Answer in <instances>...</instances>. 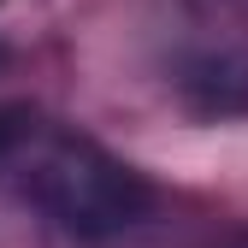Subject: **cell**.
<instances>
[{"label": "cell", "instance_id": "cell-1", "mask_svg": "<svg viewBox=\"0 0 248 248\" xmlns=\"http://www.w3.org/2000/svg\"><path fill=\"white\" fill-rule=\"evenodd\" d=\"M0 171H18L24 195L77 242H107L118 231L142 225L154 207V189L142 171L112 160L101 142L47 130V124H36Z\"/></svg>", "mask_w": 248, "mask_h": 248}, {"label": "cell", "instance_id": "cell-2", "mask_svg": "<svg viewBox=\"0 0 248 248\" xmlns=\"http://www.w3.org/2000/svg\"><path fill=\"white\" fill-rule=\"evenodd\" d=\"M183 95L201 112H242L248 107V65L231 53H207L183 71Z\"/></svg>", "mask_w": 248, "mask_h": 248}, {"label": "cell", "instance_id": "cell-3", "mask_svg": "<svg viewBox=\"0 0 248 248\" xmlns=\"http://www.w3.org/2000/svg\"><path fill=\"white\" fill-rule=\"evenodd\" d=\"M0 65H6V47H0Z\"/></svg>", "mask_w": 248, "mask_h": 248}]
</instances>
